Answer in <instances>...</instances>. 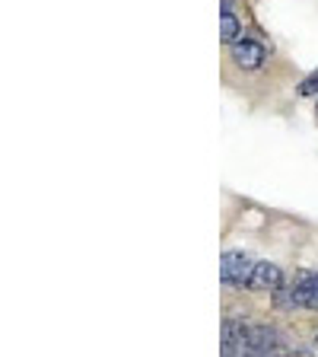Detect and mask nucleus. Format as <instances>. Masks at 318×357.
Segmentation results:
<instances>
[{
	"label": "nucleus",
	"instance_id": "10",
	"mask_svg": "<svg viewBox=\"0 0 318 357\" xmlns=\"http://www.w3.org/2000/svg\"><path fill=\"white\" fill-rule=\"evenodd\" d=\"M220 7H223V10H232V0H223Z\"/></svg>",
	"mask_w": 318,
	"mask_h": 357
},
{
	"label": "nucleus",
	"instance_id": "6",
	"mask_svg": "<svg viewBox=\"0 0 318 357\" xmlns=\"http://www.w3.org/2000/svg\"><path fill=\"white\" fill-rule=\"evenodd\" d=\"M293 284H296L299 310H318V271H299Z\"/></svg>",
	"mask_w": 318,
	"mask_h": 357
},
{
	"label": "nucleus",
	"instance_id": "5",
	"mask_svg": "<svg viewBox=\"0 0 318 357\" xmlns=\"http://www.w3.org/2000/svg\"><path fill=\"white\" fill-rule=\"evenodd\" d=\"M280 281H283L280 265H274V261H255L245 287H248V290H274Z\"/></svg>",
	"mask_w": 318,
	"mask_h": 357
},
{
	"label": "nucleus",
	"instance_id": "11",
	"mask_svg": "<svg viewBox=\"0 0 318 357\" xmlns=\"http://www.w3.org/2000/svg\"><path fill=\"white\" fill-rule=\"evenodd\" d=\"M315 115H318V99H315Z\"/></svg>",
	"mask_w": 318,
	"mask_h": 357
},
{
	"label": "nucleus",
	"instance_id": "2",
	"mask_svg": "<svg viewBox=\"0 0 318 357\" xmlns=\"http://www.w3.org/2000/svg\"><path fill=\"white\" fill-rule=\"evenodd\" d=\"M232 54V64L242 67V70H258V67H264L267 61V48L258 42V38H236L230 48Z\"/></svg>",
	"mask_w": 318,
	"mask_h": 357
},
{
	"label": "nucleus",
	"instance_id": "9",
	"mask_svg": "<svg viewBox=\"0 0 318 357\" xmlns=\"http://www.w3.org/2000/svg\"><path fill=\"white\" fill-rule=\"evenodd\" d=\"M296 93H299V96H318V70H312V74L299 83Z\"/></svg>",
	"mask_w": 318,
	"mask_h": 357
},
{
	"label": "nucleus",
	"instance_id": "3",
	"mask_svg": "<svg viewBox=\"0 0 318 357\" xmlns=\"http://www.w3.org/2000/svg\"><path fill=\"white\" fill-rule=\"evenodd\" d=\"M283 351L280 332L274 326H252L248 328V342H245V354H277Z\"/></svg>",
	"mask_w": 318,
	"mask_h": 357
},
{
	"label": "nucleus",
	"instance_id": "8",
	"mask_svg": "<svg viewBox=\"0 0 318 357\" xmlns=\"http://www.w3.org/2000/svg\"><path fill=\"white\" fill-rule=\"evenodd\" d=\"M220 36L223 42H236V38H242V22H239V16L232 13V10H223V20H220Z\"/></svg>",
	"mask_w": 318,
	"mask_h": 357
},
{
	"label": "nucleus",
	"instance_id": "1",
	"mask_svg": "<svg viewBox=\"0 0 318 357\" xmlns=\"http://www.w3.org/2000/svg\"><path fill=\"white\" fill-rule=\"evenodd\" d=\"M252 265L255 261L245 252L230 249V252H223V259H220V281L226 284V287H245L248 275H252Z\"/></svg>",
	"mask_w": 318,
	"mask_h": 357
},
{
	"label": "nucleus",
	"instance_id": "7",
	"mask_svg": "<svg viewBox=\"0 0 318 357\" xmlns=\"http://www.w3.org/2000/svg\"><path fill=\"white\" fill-rule=\"evenodd\" d=\"M271 297H274V306L277 310H299V297H296V284H287L280 281L274 290H271Z\"/></svg>",
	"mask_w": 318,
	"mask_h": 357
},
{
	"label": "nucleus",
	"instance_id": "4",
	"mask_svg": "<svg viewBox=\"0 0 318 357\" xmlns=\"http://www.w3.org/2000/svg\"><path fill=\"white\" fill-rule=\"evenodd\" d=\"M248 322L242 319H223V354H245V342H248Z\"/></svg>",
	"mask_w": 318,
	"mask_h": 357
}]
</instances>
